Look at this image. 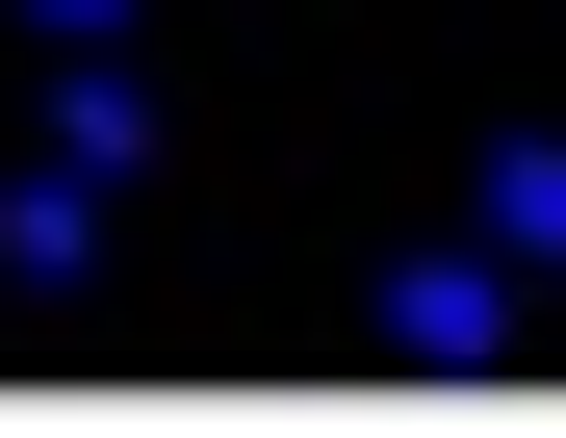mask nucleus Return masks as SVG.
I'll return each instance as SVG.
<instances>
[{
  "label": "nucleus",
  "mask_w": 566,
  "mask_h": 438,
  "mask_svg": "<svg viewBox=\"0 0 566 438\" xmlns=\"http://www.w3.org/2000/svg\"><path fill=\"white\" fill-rule=\"evenodd\" d=\"M463 181H490V258H515V284H566V129H490Z\"/></svg>",
  "instance_id": "nucleus-3"
},
{
  "label": "nucleus",
  "mask_w": 566,
  "mask_h": 438,
  "mask_svg": "<svg viewBox=\"0 0 566 438\" xmlns=\"http://www.w3.org/2000/svg\"><path fill=\"white\" fill-rule=\"evenodd\" d=\"M52 284H104V181H77V155L0 207V310H52Z\"/></svg>",
  "instance_id": "nucleus-2"
},
{
  "label": "nucleus",
  "mask_w": 566,
  "mask_h": 438,
  "mask_svg": "<svg viewBox=\"0 0 566 438\" xmlns=\"http://www.w3.org/2000/svg\"><path fill=\"white\" fill-rule=\"evenodd\" d=\"M52 155H77V181H155V77L77 52V77H52Z\"/></svg>",
  "instance_id": "nucleus-4"
},
{
  "label": "nucleus",
  "mask_w": 566,
  "mask_h": 438,
  "mask_svg": "<svg viewBox=\"0 0 566 438\" xmlns=\"http://www.w3.org/2000/svg\"><path fill=\"white\" fill-rule=\"evenodd\" d=\"M27 27H52V52H129V0H27Z\"/></svg>",
  "instance_id": "nucleus-5"
},
{
  "label": "nucleus",
  "mask_w": 566,
  "mask_h": 438,
  "mask_svg": "<svg viewBox=\"0 0 566 438\" xmlns=\"http://www.w3.org/2000/svg\"><path fill=\"white\" fill-rule=\"evenodd\" d=\"M387 362H438V387L515 362V258H490V232H463V258H387Z\"/></svg>",
  "instance_id": "nucleus-1"
}]
</instances>
